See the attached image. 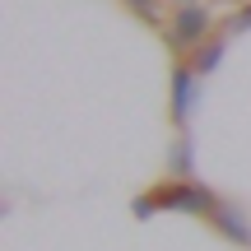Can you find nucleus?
I'll use <instances>...</instances> for the list:
<instances>
[{
    "instance_id": "2",
    "label": "nucleus",
    "mask_w": 251,
    "mask_h": 251,
    "mask_svg": "<svg viewBox=\"0 0 251 251\" xmlns=\"http://www.w3.org/2000/svg\"><path fill=\"white\" fill-rule=\"evenodd\" d=\"M209 28H214V14H209L205 5H186V9H177V19H172L168 42L177 47V51H196V47L205 42Z\"/></svg>"
},
{
    "instance_id": "4",
    "label": "nucleus",
    "mask_w": 251,
    "mask_h": 251,
    "mask_svg": "<svg viewBox=\"0 0 251 251\" xmlns=\"http://www.w3.org/2000/svg\"><path fill=\"white\" fill-rule=\"evenodd\" d=\"M209 219H214V228H219V233L228 237V242H237V247H251V224H247L242 214H237L233 205H219V209H214Z\"/></svg>"
},
{
    "instance_id": "8",
    "label": "nucleus",
    "mask_w": 251,
    "mask_h": 251,
    "mask_svg": "<svg viewBox=\"0 0 251 251\" xmlns=\"http://www.w3.org/2000/svg\"><path fill=\"white\" fill-rule=\"evenodd\" d=\"M126 5H130L140 19H153V14H158V5H153V0H126Z\"/></svg>"
},
{
    "instance_id": "7",
    "label": "nucleus",
    "mask_w": 251,
    "mask_h": 251,
    "mask_svg": "<svg viewBox=\"0 0 251 251\" xmlns=\"http://www.w3.org/2000/svg\"><path fill=\"white\" fill-rule=\"evenodd\" d=\"M247 28H251V5H247V9H237V14L224 24V37H233V33H247Z\"/></svg>"
},
{
    "instance_id": "6",
    "label": "nucleus",
    "mask_w": 251,
    "mask_h": 251,
    "mask_svg": "<svg viewBox=\"0 0 251 251\" xmlns=\"http://www.w3.org/2000/svg\"><path fill=\"white\" fill-rule=\"evenodd\" d=\"M191 153H196V149H191V140H177V149H172V177H177V181H186L191 168H196Z\"/></svg>"
},
{
    "instance_id": "1",
    "label": "nucleus",
    "mask_w": 251,
    "mask_h": 251,
    "mask_svg": "<svg viewBox=\"0 0 251 251\" xmlns=\"http://www.w3.org/2000/svg\"><path fill=\"white\" fill-rule=\"evenodd\" d=\"M153 209H172V214H214L219 209V196L209 186H200V181H168V186H158L153 196H140L135 200V214H153Z\"/></svg>"
},
{
    "instance_id": "3",
    "label": "nucleus",
    "mask_w": 251,
    "mask_h": 251,
    "mask_svg": "<svg viewBox=\"0 0 251 251\" xmlns=\"http://www.w3.org/2000/svg\"><path fill=\"white\" fill-rule=\"evenodd\" d=\"M196 102H200V75L196 65H177L172 70V121L186 126L196 117Z\"/></svg>"
},
{
    "instance_id": "5",
    "label": "nucleus",
    "mask_w": 251,
    "mask_h": 251,
    "mask_svg": "<svg viewBox=\"0 0 251 251\" xmlns=\"http://www.w3.org/2000/svg\"><path fill=\"white\" fill-rule=\"evenodd\" d=\"M191 65H196V75H214L219 65H224V37H219V42H205V47H196Z\"/></svg>"
},
{
    "instance_id": "9",
    "label": "nucleus",
    "mask_w": 251,
    "mask_h": 251,
    "mask_svg": "<svg viewBox=\"0 0 251 251\" xmlns=\"http://www.w3.org/2000/svg\"><path fill=\"white\" fill-rule=\"evenodd\" d=\"M172 5H177V9H186V5H196V0H172Z\"/></svg>"
}]
</instances>
